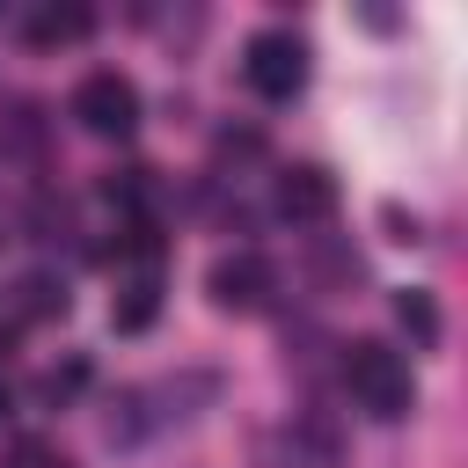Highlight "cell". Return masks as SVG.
<instances>
[{"label":"cell","mask_w":468,"mask_h":468,"mask_svg":"<svg viewBox=\"0 0 468 468\" xmlns=\"http://www.w3.org/2000/svg\"><path fill=\"white\" fill-rule=\"evenodd\" d=\"M395 322L410 329V344H417V351H431V344H439V329H446V322H439V300H431V292H417V285H410V292H395Z\"/></svg>","instance_id":"obj_10"},{"label":"cell","mask_w":468,"mask_h":468,"mask_svg":"<svg viewBox=\"0 0 468 468\" xmlns=\"http://www.w3.org/2000/svg\"><path fill=\"white\" fill-rule=\"evenodd\" d=\"M241 80L263 102H292L307 88V37L300 29H256L249 51H241Z\"/></svg>","instance_id":"obj_2"},{"label":"cell","mask_w":468,"mask_h":468,"mask_svg":"<svg viewBox=\"0 0 468 468\" xmlns=\"http://www.w3.org/2000/svg\"><path fill=\"white\" fill-rule=\"evenodd\" d=\"M7 468H73V461H66L51 439H15V446H7Z\"/></svg>","instance_id":"obj_12"},{"label":"cell","mask_w":468,"mask_h":468,"mask_svg":"<svg viewBox=\"0 0 468 468\" xmlns=\"http://www.w3.org/2000/svg\"><path fill=\"white\" fill-rule=\"evenodd\" d=\"M102 256H117V263H146V271H154V263H161V219H154V212H132Z\"/></svg>","instance_id":"obj_7"},{"label":"cell","mask_w":468,"mask_h":468,"mask_svg":"<svg viewBox=\"0 0 468 468\" xmlns=\"http://www.w3.org/2000/svg\"><path fill=\"white\" fill-rule=\"evenodd\" d=\"M73 117H80L95 139H124V132L139 124V88H132L117 66H95V73H80V88H73Z\"/></svg>","instance_id":"obj_3"},{"label":"cell","mask_w":468,"mask_h":468,"mask_svg":"<svg viewBox=\"0 0 468 468\" xmlns=\"http://www.w3.org/2000/svg\"><path fill=\"white\" fill-rule=\"evenodd\" d=\"M219 154H241V161H256V154H263V132H219Z\"/></svg>","instance_id":"obj_13"},{"label":"cell","mask_w":468,"mask_h":468,"mask_svg":"<svg viewBox=\"0 0 468 468\" xmlns=\"http://www.w3.org/2000/svg\"><path fill=\"white\" fill-rule=\"evenodd\" d=\"M80 388H88V358H66V366H51V373L37 380L44 402H66V395H80Z\"/></svg>","instance_id":"obj_11"},{"label":"cell","mask_w":468,"mask_h":468,"mask_svg":"<svg viewBox=\"0 0 468 468\" xmlns=\"http://www.w3.org/2000/svg\"><path fill=\"white\" fill-rule=\"evenodd\" d=\"M205 285H212V300H219V307H234V314H256V307L278 292V271H271L256 249H234V256H219V263L205 271Z\"/></svg>","instance_id":"obj_4"},{"label":"cell","mask_w":468,"mask_h":468,"mask_svg":"<svg viewBox=\"0 0 468 468\" xmlns=\"http://www.w3.org/2000/svg\"><path fill=\"white\" fill-rule=\"evenodd\" d=\"M154 314H161V278L139 271V278L124 285V300L110 307V329H117V336H139V329H154Z\"/></svg>","instance_id":"obj_6"},{"label":"cell","mask_w":468,"mask_h":468,"mask_svg":"<svg viewBox=\"0 0 468 468\" xmlns=\"http://www.w3.org/2000/svg\"><path fill=\"white\" fill-rule=\"evenodd\" d=\"M95 29V15L88 7H37L29 22H22V37L29 44H66V37H88Z\"/></svg>","instance_id":"obj_8"},{"label":"cell","mask_w":468,"mask_h":468,"mask_svg":"<svg viewBox=\"0 0 468 468\" xmlns=\"http://www.w3.org/2000/svg\"><path fill=\"white\" fill-rule=\"evenodd\" d=\"M0 417H7V380H0Z\"/></svg>","instance_id":"obj_14"},{"label":"cell","mask_w":468,"mask_h":468,"mask_svg":"<svg viewBox=\"0 0 468 468\" xmlns=\"http://www.w3.org/2000/svg\"><path fill=\"white\" fill-rule=\"evenodd\" d=\"M344 388L358 395V410L366 417H402L410 402H417V388H410V366H402V351L395 344H380V336H358L351 351H344Z\"/></svg>","instance_id":"obj_1"},{"label":"cell","mask_w":468,"mask_h":468,"mask_svg":"<svg viewBox=\"0 0 468 468\" xmlns=\"http://www.w3.org/2000/svg\"><path fill=\"white\" fill-rule=\"evenodd\" d=\"M15 314H22V322H51V314H66V285H58L51 271H29V278L15 285Z\"/></svg>","instance_id":"obj_9"},{"label":"cell","mask_w":468,"mask_h":468,"mask_svg":"<svg viewBox=\"0 0 468 468\" xmlns=\"http://www.w3.org/2000/svg\"><path fill=\"white\" fill-rule=\"evenodd\" d=\"M336 176L322 168V161H292L285 176H278V212L292 219V227H322L329 212H336Z\"/></svg>","instance_id":"obj_5"}]
</instances>
